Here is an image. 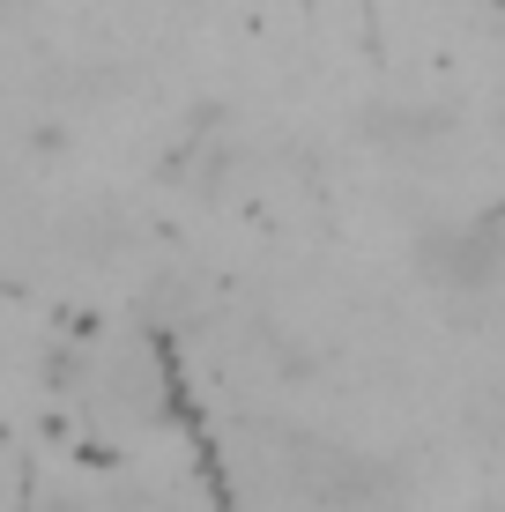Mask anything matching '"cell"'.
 I'll return each mask as SVG.
<instances>
[{
  "mask_svg": "<svg viewBox=\"0 0 505 512\" xmlns=\"http://www.w3.org/2000/svg\"><path fill=\"white\" fill-rule=\"evenodd\" d=\"M424 260H431V275L454 282V290H491L505 275V208L461 223V231H439L424 245Z\"/></svg>",
  "mask_w": 505,
  "mask_h": 512,
  "instance_id": "cell-1",
  "label": "cell"
}]
</instances>
